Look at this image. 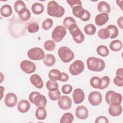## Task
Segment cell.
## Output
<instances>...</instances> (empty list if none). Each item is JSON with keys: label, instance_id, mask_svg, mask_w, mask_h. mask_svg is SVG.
I'll return each mask as SVG.
<instances>
[{"label": "cell", "instance_id": "obj_20", "mask_svg": "<svg viewBox=\"0 0 123 123\" xmlns=\"http://www.w3.org/2000/svg\"><path fill=\"white\" fill-rule=\"evenodd\" d=\"M68 30L73 39L76 38L82 33V32L80 30L79 27L76 24H74L70 25Z\"/></svg>", "mask_w": 123, "mask_h": 123}, {"label": "cell", "instance_id": "obj_1", "mask_svg": "<svg viewBox=\"0 0 123 123\" xmlns=\"http://www.w3.org/2000/svg\"><path fill=\"white\" fill-rule=\"evenodd\" d=\"M64 8L59 5L56 1L51 0L48 3L47 13L49 16L60 18L64 15Z\"/></svg>", "mask_w": 123, "mask_h": 123}, {"label": "cell", "instance_id": "obj_32", "mask_svg": "<svg viewBox=\"0 0 123 123\" xmlns=\"http://www.w3.org/2000/svg\"><path fill=\"white\" fill-rule=\"evenodd\" d=\"M74 120L73 115L70 112L63 114L60 120L61 123H72Z\"/></svg>", "mask_w": 123, "mask_h": 123}, {"label": "cell", "instance_id": "obj_43", "mask_svg": "<svg viewBox=\"0 0 123 123\" xmlns=\"http://www.w3.org/2000/svg\"><path fill=\"white\" fill-rule=\"evenodd\" d=\"M73 89V87L72 86L66 84L63 85L62 87V93L64 94H68L71 92Z\"/></svg>", "mask_w": 123, "mask_h": 123}, {"label": "cell", "instance_id": "obj_11", "mask_svg": "<svg viewBox=\"0 0 123 123\" xmlns=\"http://www.w3.org/2000/svg\"><path fill=\"white\" fill-rule=\"evenodd\" d=\"M17 102L16 95L13 93H9L6 94L4 98V103L9 108L14 107Z\"/></svg>", "mask_w": 123, "mask_h": 123}, {"label": "cell", "instance_id": "obj_44", "mask_svg": "<svg viewBox=\"0 0 123 123\" xmlns=\"http://www.w3.org/2000/svg\"><path fill=\"white\" fill-rule=\"evenodd\" d=\"M66 1L72 8L76 6H82V2L80 0H69Z\"/></svg>", "mask_w": 123, "mask_h": 123}, {"label": "cell", "instance_id": "obj_4", "mask_svg": "<svg viewBox=\"0 0 123 123\" xmlns=\"http://www.w3.org/2000/svg\"><path fill=\"white\" fill-rule=\"evenodd\" d=\"M105 100L109 105L113 104H121L122 101V96L119 93L113 90L108 91L105 95Z\"/></svg>", "mask_w": 123, "mask_h": 123}, {"label": "cell", "instance_id": "obj_39", "mask_svg": "<svg viewBox=\"0 0 123 123\" xmlns=\"http://www.w3.org/2000/svg\"><path fill=\"white\" fill-rule=\"evenodd\" d=\"M74 24H76L75 20L72 17H67L64 18L63 21V25L64 26L68 29L70 25Z\"/></svg>", "mask_w": 123, "mask_h": 123}, {"label": "cell", "instance_id": "obj_24", "mask_svg": "<svg viewBox=\"0 0 123 123\" xmlns=\"http://www.w3.org/2000/svg\"><path fill=\"white\" fill-rule=\"evenodd\" d=\"M110 48L113 51H118L121 49L123 47V43L121 41L116 39L112 41L110 44Z\"/></svg>", "mask_w": 123, "mask_h": 123}, {"label": "cell", "instance_id": "obj_49", "mask_svg": "<svg viewBox=\"0 0 123 123\" xmlns=\"http://www.w3.org/2000/svg\"><path fill=\"white\" fill-rule=\"evenodd\" d=\"M39 93V92H37V91H34L31 92L29 95V101L31 102V103L33 104V101H34V99L35 97V96L38 94Z\"/></svg>", "mask_w": 123, "mask_h": 123}, {"label": "cell", "instance_id": "obj_5", "mask_svg": "<svg viewBox=\"0 0 123 123\" xmlns=\"http://www.w3.org/2000/svg\"><path fill=\"white\" fill-rule=\"evenodd\" d=\"M66 34L65 27L62 25L56 26L53 30L51 37L54 42L58 43L62 41Z\"/></svg>", "mask_w": 123, "mask_h": 123}, {"label": "cell", "instance_id": "obj_48", "mask_svg": "<svg viewBox=\"0 0 123 123\" xmlns=\"http://www.w3.org/2000/svg\"><path fill=\"white\" fill-rule=\"evenodd\" d=\"M69 79V76L68 75L64 72L61 73V79L60 81L62 82H66L68 81Z\"/></svg>", "mask_w": 123, "mask_h": 123}, {"label": "cell", "instance_id": "obj_40", "mask_svg": "<svg viewBox=\"0 0 123 123\" xmlns=\"http://www.w3.org/2000/svg\"><path fill=\"white\" fill-rule=\"evenodd\" d=\"M53 25V21L50 18H47L45 19L42 24V27L45 30H48Z\"/></svg>", "mask_w": 123, "mask_h": 123}, {"label": "cell", "instance_id": "obj_22", "mask_svg": "<svg viewBox=\"0 0 123 123\" xmlns=\"http://www.w3.org/2000/svg\"><path fill=\"white\" fill-rule=\"evenodd\" d=\"M19 17L23 21H27L29 20L31 17L30 11L26 8L22 9L18 13Z\"/></svg>", "mask_w": 123, "mask_h": 123}, {"label": "cell", "instance_id": "obj_21", "mask_svg": "<svg viewBox=\"0 0 123 123\" xmlns=\"http://www.w3.org/2000/svg\"><path fill=\"white\" fill-rule=\"evenodd\" d=\"M0 14L3 17H8L12 15V10L11 6L8 4H5L0 8Z\"/></svg>", "mask_w": 123, "mask_h": 123}, {"label": "cell", "instance_id": "obj_2", "mask_svg": "<svg viewBox=\"0 0 123 123\" xmlns=\"http://www.w3.org/2000/svg\"><path fill=\"white\" fill-rule=\"evenodd\" d=\"M86 64L88 69L92 71L101 72L105 67V63L103 60L94 57H89L87 59Z\"/></svg>", "mask_w": 123, "mask_h": 123}, {"label": "cell", "instance_id": "obj_8", "mask_svg": "<svg viewBox=\"0 0 123 123\" xmlns=\"http://www.w3.org/2000/svg\"><path fill=\"white\" fill-rule=\"evenodd\" d=\"M20 68L25 73L30 74L35 72L36 66L35 64L28 60H24L20 63Z\"/></svg>", "mask_w": 123, "mask_h": 123}, {"label": "cell", "instance_id": "obj_46", "mask_svg": "<svg viewBox=\"0 0 123 123\" xmlns=\"http://www.w3.org/2000/svg\"><path fill=\"white\" fill-rule=\"evenodd\" d=\"M95 123H109V121L106 117L104 116H100L98 117L96 119Z\"/></svg>", "mask_w": 123, "mask_h": 123}, {"label": "cell", "instance_id": "obj_31", "mask_svg": "<svg viewBox=\"0 0 123 123\" xmlns=\"http://www.w3.org/2000/svg\"><path fill=\"white\" fill-rule=\"evenodd\" d=\"M98 54L102 57H107L109 54V50L108 48L104 45H100L97 48Z\"/></svg>", "mask_w": 123, "mask_h": 123}, {"label": "cell", "instance_id": "obj_35", "mask_svg": "<svg viewBox=\"0 0 123 123\" xmlns=\"http://www.w3.org/2000/svg\"><path fill=\"white\" fill-rule=\"evenodd\" d=\"M98 37L101 39H106L110 37V33L109 31L106 28H102L99 30L98 33Z\"/></svg>", "mask_w": 123, "mask_h": 123}, {"label": "cell", "instance_id": "obj_16", "mask_svg": "<svg viewBox=\"0 0 123 123\" xmlns=\"http://www.w3.org/2000/svg\"><path fill=\"white\" fill-rule=\"evenodd\" d=\"M31 83L37 88L41 89L43 87V82L40 76L37 74H34L30 77Z\"/></svg>", "mask_w": 123, "mask_h": 123}, {"label": "cell", "instance_id": "obj_47", "mask_svg": "<svg viewBox=\"0 0 123 123\" xmlns=\"http://www.w3.org/2000/svg\"><path fill=\"white\" fill-rule=\"evenodd\" d=\"M90 16H91V15H90V12L87 10H85L84 15L80 19V20H81L83 21L86 22V21H88L90 19Z\"/></svg>", "mask_w": 123, "mask_h": 123}, {"label": "cell", "instance_id": "obj_18", "mask_svg": "<svg viewBox=\"0 0 123 123\" xmlns=\"http://www.w3.org/2000/svg\"><path fill=\"white\" fill-rule=\"evenodd\" d=\"M30 108V104L29 101L25 99H23L20 101L17 104V109L21 113H25L27 112Z\"/></svg>", "mask_w": 123, "mask_h": 123}, {"label": "cell", "instance_id": "obj_29", "mask_svg": "<svg viewBox=\"0 0 123 123\" xmlns=\"http://www.w3.org/2000/svg\"><path fill=\"white\" fill-rule=\"evenodd\" d=\"M102 83L101 79L98 76L92 77L90 80V84L91 86L96 89H99Z\"/></svg>", "mask_w": 123, "mask_h": 123}, {"label": "cell", "instance_id": "obj_6", "mask_svg": "<svg viewBox=\"0 0 123 123\" xmlns=\"http://www.w3.org/2000/svg\"><path fill=\"white\" fill-rule=\"evenodd\" d=\"M27 55L30 59L37 61L43 59L45 56L44 50L38 47H35L28 50Z\"/></svg>", "mask_w": 123, "mask_h": 123}, {"label": "cell", "instance_id": "obj_38", "mask_svg": "<svg viewBox=\"0 0 123 123\" xmlns=\"http://www.w3.org/2000/svg\"><path fill=\"white\" fill-rule=\"evenodd\" d=\"M48 95L49 98L53 101L58 100L61 97V92L59 89L54 91H49Z\"/></svg>", "mask_w": 123, "mask_h": 123}, {"label": "cell", "instance_id": "obj_50", "mask_svg": "<svg viewBox=\"0 0 123 123\" xmlns=\"http://www.w3.org/2000/svg\"><path fill=\"white\" fill-rule=\"evenodd\" d=\"M123 17L121 16L119 17L117 20V24L118 26L121 28H123Z\"/></svg>", "mask_w": 123, "mask_h": 123}, {"label": "cell", "instance_id": "obj_25", "mask_svg": "<svg viewBox=\"0 0 123 123\" xmlns=\"http://www.w3.org/2000/svg\"><path fill=\"white\" fill-rule=\"evenodd\" d=\"M50 80L53 81L60 80L61 76V73L57 69H54L50 70L48 74Z\"/></svg>", "mask_w": 123, "mask_h": 123}, {"label": "cell", "instance_id": "obj_13", "mask_svg": "<svg viewBox=\"0 0 123 123\" xmlns=\"http://www.w3.org/2000/svg\"><path fill=\"white\" fill-rule=\"evenodd\" d=\"M122 106L120 104H113L110 105L108 112L110 115L113 117L119 116L122 112Z\"/></svg>", "mask_w": 123, "mask_h": 123}, {"label": "cell", "instance_id": "obj_9", "mask_svg": "<svg viewBox=\"0 0 123 123\" xmlns=\"http://www.w3.org/2000/svg\"><path fill=\"white\" fill-rule=\"evenodd\" d=\"M102 95L98 91L90 92L88 97V101L92 106H98L102 101Z\"/></svg>", "mask_w": 123, "mask_h": 123}, {"label": "cell", "instance_id": "obj_33", "mask_svg": "<svg viewBox=\"0 0 123 123\" xmlns=\"http://www.w3.org/2000/svg\"><path fill=\"white\" fill-rule=\"evenodd\" d=\"M46 87L49 91H54L58 89L59 86L55 81L49 80L47 82Z\"/></svg>", "mask_w": 123, "mask_h": 123}, {"label": "cell", "instance_id": "obj_37", "mask_svg": "<svg viewBox=\"0 0 123 123\" xmlns=\"http://www.w3.org/2000/svg\"><path fill=\"white\" fill-rule=\"evenodd\" d=\"M44 47L46 50L51 51L55 49V44L53 41L48 40L45 42L44 44Z\"/></svg>", "mask_w": 123, "mask_h": 123}, {"label": "cell", "instance_id": "obj_42", "mask_svg": "<svg viewBox=\"0 0 123 123\" xmlns=\"http://www.w3.org/2000/svg\"><path fill=\"white\" fill-rule=\"evenodd\" d=\"M27 29L28 32L31 33H35L38 31L39 25L36 23H32L28 25Z\"/></svg>", "mask_w": 123, "mask_h": 123}, {"label": "cell", "instance_id": "obj_19", "mask_svg": "<svg viewBox=\"0 0 123 123\" xmlns=\"http://www.w3.org/2000/svg\"><path fill=\"white\" fill-rule=\"evenodd\" d=\"M98 10L99 12L108 14L111 12V7L108 3L105 1H101L98 4Z\"/></svg>", "mask_w": 123, "mask_h": 123}, {"label": "cell", "instance_id": "obj_12", "mask_svg": "<svg viewBox=\"0 0 123 123\" xmlns=\"http://www.w3.org/2000/svg\"><path fill=\"white\" fill-rule=\"evenodd\" d=\"M85 95L84 91L81 88H76L73 93V98L75 104L81 103L84 100Z\"/></svg>", "mask_w": 123, "mask_h": 123}, {"label": "cell", "instance_id": "obj_17", "mask_svg": "<svg viewBox=\"0 0 123 123\" xmlns=\"http://www.w3.org/2000/svg\"><path fill=\"white\" fill-rule=\"evenodd\" d=\"M109 17L108 14L106 13H101L98 14L95 17V24L98 26L105 25L109 20Z\"/></svg>", "mask_w": 123, "mask_h": 123}, {"label": "cell", "instance_id": "obj_34", "mask_svg": "<svg viewBox=\"0 0 123 123\" xmlns=\"http://www.w3.org/2000/svg\"><path fill=\"white\" fill-rule=\"evenodd\" d=\"M84 30L86 34L91 36L94 35L96 33V27L94 25L89 24L85 25L84 28Z\"/></svg>", "mask_w": 123, "mask_h": 123}, {"label": "cell", "instance_id": "obj_41", "mask_svg": "<svg viewBox=\"0 0 123 123\" xmlns=\"http://www.w3.org/2000/svg\"><path fill=\"white\" fill-rule=\"evenodd\" d=\"M102 83L101 86L100 87V89H104L107 88L110 83V79L109 76H104L101 78Z\"/></svg>", "mask_w": 123, "mask_h": 123}, {"label": "cell", "instance_id": "obj_30", "mask_svg": "<svg viewBox=\"0 0 123 123\" xmlns=\"http://www.w3.org/2000/svg\"><path fill=\"white\" fill-rule=\"evenodd\" d=\"M85 10L82 6H76L72 8V13L75 17L80 18L84 15Z\"/></svg>", "mask_w": 123, "mask_h": 123}, {"label": "cell", "instance_id": "obj_26", "mask_svg": "<svg viewBox=\"0 0 123 123\" xmlns=\"http://www.w3.org/2000/svg\"><path fill=\"white\" fill-rule=\"evenodd\" d=\"M31 10L33 13L35 14H40L43 12L44 7L42 4L38 2H36L32 5Z\"/></svg>", "mask_w": 123, "mask_h": 123}, {"label": "cell", "instance_id": "obj_3", "mask_svg": "<svg viewBox=\"0 0 123 123\" xmlns=\"http://www.w3.org/2000/svg\"><path fill=\"white\" fill-rule=\"evenodd\" d=\"M58 54L61 61L64 63L69 62L74 57L73 51L66 46L60 47L58 50Z\"/></svg>", "mask_w": 123, "mask_h": 123}, {"label": "cell", "instance_id": "obj_10", "mask_svg": "<svg viewBox=\"0 0 123 123\" xmlns=\"http://www.w3.org/2000/svg\"><path fill=\"white\" fill-rule=\"evenodd\" d=\"M58 105L62 110H67L71 108L72 101L71 98L67 96H62L58 99Z\"/></svg>", "mask_w": 123, "mask_h": 123}, {"label": "cell", "instance_id": "obj_28", "mask_svg": "<svg viewBox=\"0 0 123 123\" xmlns=\"http://www.w3.org/2000/svg\"><path fill=\"white\" fill-rule=\"evenodd\" d=\"M106 28L110 32V38H115L118 36L119 34V30L118 28L115 25H110L107 26Z\"/></svg>", "mask_w": 123, "mask_h": 123}, {"label": "cell", "instance_id": "obj_51", "mask_svg": "<svg viewBox=\"0 0 123 123\" xmlns=\"http://www.w3.org/2000/svg\"><path fill=\"white\" fill-rule=\"evenodd\" d=\"M123 68H119L117 70L116 72V76H119L121 77H123Z\"/></svg>", "mask_w": 123, "mask_h": 123}, {"label": "cell", "instance_id": "obj_15", "mask_svg": "<svg viewBox=\"0 0 123 123\" xmlns=\"http://www.w3.org/2000/svg\"><path fill=\"white\" fill-rule=\"evenodd\" d=\"M47 102V100L46 97L39 93L35 96L33 101V104L37 107L45 108Z\"/></svg>", "mask_w": 123, "mask_h": 123}, {"label": "cell", "instance_id": "obj_27", "mask_svg": "<svg viewBox=\"0 0 123 123\" xmlns=\"http://www.w3.org/2000/svg\"><path fill=\"white\" fill-rule=\"evenodd\" d=\"M35 115L38 120H45L47 117V111L45 108L38 107L36 111Z\"/></svg>", "mask_w": 123, "mask_h": 123}, {"label": "cell", "instance_id": "obj_45", "mask_svg": "<svg viewBox=\"0 0 123 123\" xmlns=\"http://www.w3.org/2000/svg\"><path fill=\"white\" fill-rule=\"evenodd\" d=\"M113 83L118 86L122 87L123 86V77L116 76L113 79Z\"/></svg>", "mask_w": 123, "mask_h": 123}, {"label": "cell", "instance_id": "obj_36", "mask_svg": "<svg viewBox=\"0 0 123 123\" xmlns=\"http://www.w3.org/2000/svg\"><path fill=\"white\" fill-rule=\"evenodd\" d=\"M25 8H26V5L22 0H17L14 4V9L15 12L17 13H18L22 9Z\"/></svg>", "mask_w": 123, "mask_h": 123}, {"label": "cell", "instance_id": "obj_23", "mask_svg": "<svg viewBox=\"0 0 123 123\" xmlns=\"http://www.w3.org/2000/svg\"><path fill=\"white\" fill-rule=\"evenodd\" d=\"M56 62V59L54 55L51 54H47L45 55L43 59L44 63L48 67L52 66Z\"/></svg>", "mask_w": 123, "mask_h": 123}, {"label": "cell", "instance_id": "obj_14", "mask_svg": "<svg viewBox=\"0 0 123 123\" xmlns=\"http://www.w3.org/2000/svg\"><path fill=\"white\" fill-rule=\"evenodd\" d=\"M75 115L79 119H86L88 116L87 109L83 105L78 106L75 110Z\"/></svg>", "mask_w": 123, "mask_h": 123}, {"label": "cell", "instance_id": "obj_7", "mask_svg": "<svg viewBox=\"0 0 123 123\" xmlns=\"http://www.w3.org/2000/svg\"><path fill=\"white\" fill-rule=\"evenodd\" d=\"M85 65L81 60H76L69 67V72L72 75H77L80 74L84 70Z\"/></svg>", "mask_w": 123, "mask_h": 123}]
</instances>
